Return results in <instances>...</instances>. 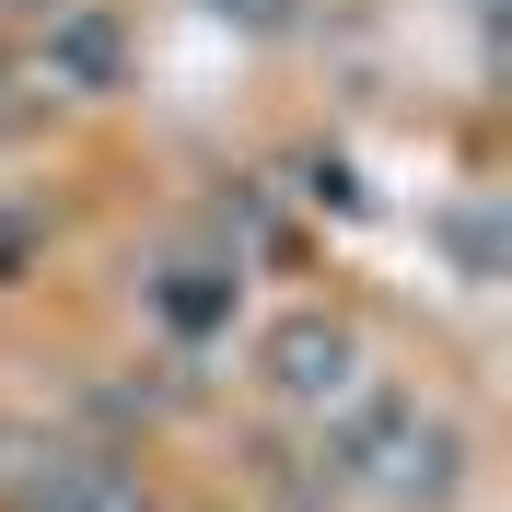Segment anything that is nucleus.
Returning a JSON list of instances; mask_svg holds the SVG:
<instances>
[{
	"mask_svg": "<svg viewBox=\"0 0 512 512\" xmlns=\"http://www.w3.org/2000/svg\"><path fill=\"white\" fill-rule=\"evenodd\" d=\"M315 478L326 501H384V512H443L466 489V419L408 396V384H350L315 419Z\"/></svg>",
	"mask_w": 512,
	"mask_h": 512,
	"instance_id": "f257e3e1",
	"label": "nucleus"
},
{
	"mask_svg": "<svg viewBox=\"0 0 512 512\" xmlns=\"http://www.w3.org/2000/svg\"><path fill=\"white\" fill-rule=\"evenodd\" d=\"M256 384H268L280 408H315V419H326V408L361 384V326L326 315V303H291V315L256 338Z\"/></svg>",
	"mask_w": 512,
	"mask_h": 512,
	"instance_id": "f03ea898",
	"label": "nucleus"
},
{
	"mask_svg": "<svg viewBox=\"0 0 512 512\" xmlns=\"http://www.w3.org/2000/svg\"><path fill=\"white\" fill-rule=\"evenodd\" d=\"M128 59H140V35H128L117 0H47V35H35V82L59 105H94L128 82Z\"/></svg>",
	"mask_w": 512,
	"mask_h": 512,
	"instance_id": "7ed1b4c3",
	"label": "nucleus"
},
{
	"mask_svg": "<svg viewBox=\"0 0 512 512\" xmlns=\"http://www.w3.org/2000/svg\"><path fill=\"white\" fill-rule=\"evenodd\" d=\"M0 512H152V489H140V466L105 443H35L24 478L0 489Z\"/></svg>",
	"mask_w": 512,
	"mask_h": 512,
	"instance_id": "20e7f679",
	"label": "nucleus"
},
{
	"mask_svg": "<svg viewBox=\"0 0 512 512\" xmlns=\"http://www.w3.org/2000/svg\"><path fill=\"white\" fill-rule=\"evenodd\" d=\"M233 303H245V256H175L152 280V315L175 326V338H222Z\"/></svg>",
	"mask_w": 512,
	"mask_h": 512,
	"instance_id": "39448f33",
	"label": "nucleus"
},
{
	"mask_svg": "<svg viewBox=\"0 0 512 512\" xmlns=\"http://www.w3.org/2000/svg\"><path fill=\"white\" fill-rule=\"evenodd\" d=\"M35 245H47V233H35V210H24V198H0V291L35 268Z\"/></svg>",
	"mask_w": 512,
	"mask_h": 512,
	"instance_id": "423d86ee",
	"label": "nucleus"
},
{
	"mask_svg": "<svg viewBox=\"0 0 512 512\" xmlns=\"http://www.w3.org/2000/svg\"><path fill=\"white\" fill-rule=\"evenodd\" d=\"M222 233H233V256H245V245H280V222H268V198H256V187L222 198Z\"/></svg>",
	"mask_w": 512,
	"mask_h": 512,
	"instance_id": "0eeeda50",
	"label": "nucleus"
},
{
	"mask_svg": "<svg viewBox=\"0 0 512 512\" xmlns=\"http://www.w3.org/2000/svg\"><path fill=\"white\" fill-rule=\"evenodd\" d=\"M210 12H222V24H245V35H280V24H291V0H210Z\"/></svg>",
	"mask_w": 512,
	"mask_h": 512,
	"instance_id": "6e6552de",
	"label": "nucleus"
},
{
	"mask_svg": "<svg viewBox=\"0 0 512 512\" xmlns=\"http://www.w3.org/2000/svg\"><path fill=\"white\" fill-rule=\"evenodd\" d=\"M0 82H12V47H0Z\"/></svg>",
	"mask_w": 512,
	"mask_h": 512,
	"instance_id": "1a4fd4ad",
	"label": "nucleus"
}]
</instances>
